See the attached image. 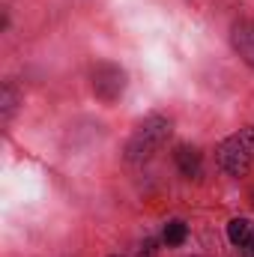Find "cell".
<instances>
[{
    "instance_id": "6da1fadb",
    "label": "cell",
    "mask_w": 254,
    "mask_h": 257,
    "mask_svg": "<svg viewBox=\"0 0 254 257\" xmlns=\"http://www.w3.org/2000/svg\"><path fill=\"white\" fill-rule=\"evenodd\" d=\"M168 138H171V120L162 117V114H150L141 126L135 128V135L129 138L126 159L132 162V165L153 159V156L168 144Z\"/></svg>"
},
{
    "instance_id": "7a4b0ae2",
    "label": "cell",
    "mask_w": 254,
    "mask_h": 257,
    "mask_svg": "<svg viewBox=\"0 0 254 257\" xmlns=\"http://www.w3.org/2000/svg\"><path fill=\"white\" fill-rule=\"evenodd\" d=\"M215 162L221 171H227L230 177H242L254 168V126L239 128L236 135L224 138L215 150Z\"/></svg>"
},
{
    "instance_id": "3957f363",
    "label": "cell",
    "mask_w": 254,
    "mask_h": 257,
    "mask_svg": "<svg viewBox=\"0 0 254 257\" xmlns=\"http://www.w3.org/2000/svg\"><path fill=\"white\" fill-rule=\"evenodd\" d=\"M126 90V72L117 63H96L93 69V93L102 102H117Z\"/></svg>"
},
{
    "instance_id": "277c9868",
    "label": "cell",
    "mask_w": 254,
    "mask_h": 257,
    "mask_svg": "<svg viewBox=\"0 0 254 257\" xmlns=\"http://www.w3.org/2000/svg\"><path fill=\"white\" fill-rule=\"evenodd\" d=\"M230 42H233L236 54L254 69V21H239V24H233Z\"/></svg>"
},
{
    "instance_id": "5b68a950",
    "label": "cell",
    "mask_w": 254,
    "mask_h": 257,
    "mask_svg": "<svg viewBox=\"0 0 254 257\" xmlns=\"http://www.w3.org/2000/svg\"><path fill=\"white\" fill-rule=\"evenodd\" d=\"M227 236H230L233 245H239L245 251H254V221H248V218H233L227 224Z\"/></svg>"
},
{
    "instance_id": "8992f818",
    "label": "cell",
    "mask_w": 254,
    "mask_h": 257,
    "mask_svg": "<svg viewBox=\"0 0 254 257\" xmlns=\"http://www.w3.org/2000/svg\"><path fill=\"white\" fill-rule=\"evenodd\" d=\"M174 159H177L183 177H189V180H197V177H200V156H197V150L180 147V150L174 153Z\"/></svg>"
},
{
    "instance_id": "52a82bcc",
    "label": "cell",
    "mask_w": 254,
    "mask_h": 257,
    "mask_svg": "<svg viewBox=\"0 0 254 257\" xmlns=\"http://www.w3.org/2000/svg\"><path fill=\"white\" fill-rule=\"evenodd\" d=\"M15 108H18V90H15L12 81H6L3 90H0V120L9 123L12 114H15Z\"/></svg>"
},
{
    "instance_id": "ba28073f",
    "label": "cell",
    "mask_w": 254,
    "mask_h": 257,
    "mask_svg": "<svg viewBox=\"0 0 254 257\" xmlns=\"http://www.w3.org/2000/svg\"><path fill=\"white\" fill-rule=\"evenodd\" d=\"M186 236H189V227H186L183 221H171V224H165V242H168V245H183Z\"/></svg>"
}]
</instances>
